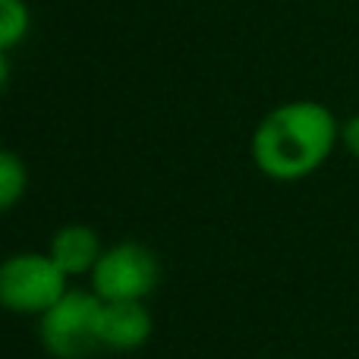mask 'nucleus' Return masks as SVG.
I'll return each mask as SVG.
<instances>
[{
  "label": "nucleus",
  "mask_w": 359,
  "mask_h": 359,
  "mask_svg": "<svg viewBox=\"0 0 359 359\" xmlns=\"http://www.w3.org/2000/svg\"><path fill=\"white\" fill-rule=\"evenodd\" d=\"M341 145V120L328 104L293 98L271 107L252 130L249 155L259 174L278 183H297L328 164Z\"/></svg>",
  "instance_id": "obj_1"
},
{
  "label": "nucleus",
  "mask_w": 359,
  "mask_h": 359,
  "mask_svg": "<svg viewBox=\"0 0 359 359\" xmlns=\"http://www.w3.org/2000/svg\"><path fill=\"white\" fill-rule=\"evenodd\" d=\"M104 299L88 290H67L44 316H38V341L54 359H88L101 347Z\"/></svg>",
  "instance_id": "obj_2"
},
{
  "label": "nucleus",
  "mask_w": 359,
  "mask_h": 359,
  "mask_svg": "<svg viewBox=\"0 0 359 359\" xmlns=\"http://www.w3.org/2000/svg\"><path fill=\"white\" fill-rule=\"evenodd\" d=\"M158 280H161V262L139 240H120L114 246H104L95 271L88 274V287L104 303H130V299L145 303L155 293Z\"/></svg>",
  "instance_id": "obj_3"
},
{
  "label": "nucleus",
  "mask_w": 359,
  "mask_h": 359,
  "mask_svg": "<svg viewBox=\"0 0 359 359\" xmlns=\"http://www.w3.org/2000/svg\"><path fill=\"white\" fill-rule=\"evenodd\" d=\"M67 280L50 252H13L0 265V303L16 316L38 318L63 299Z\"/></svg>",
  "instance_id": "obj_4"
},
{
  "label": "nucleus",
  "mask_w": 359,
  "mask_h": 359,
  "mask_svg": "<svg viewBox=\"0 0 359 359\" xmlns=\"http://www.w3.org/2000/svg\"><path fill=\"white\" fill-rule=\"evenodd\" d=\"M155 318L149 306L130 299V303H104L101 312V347L114 353H133L151 341Z\"/></svg>",
  "instance_id": "obj_5"
},
{
  "label": "nucleus",
  "mask_w": 359,
  "mask_h": 359,
  "mask_svg": "<svg viewBox=\"0 0 359 359\" xmlns=\"http://www.w3.org/2000/svg\"><path fill=\"white\" fill-rule=\"evenodd\" d=\"M48 252L67 278H82V274L95 271L101 252H104V243H101L98 230L88 224H63L50 236Z\"/></svg>",
  "instance_id": "obj_6"
},
{
  "label": "nucleus",
  "mask_w": 359,
  "mask_h": 359,
  "mask_svg": "<svg viewBox=\"0 0 359 359\" xmlns=\"http://www.w3.org/2000/svg\"><path fill=\"white\" fill-rule=\"evenodd\" d=\"M32 29L29 0H0V54H13Z\"/></svg>",
  "instance_id": "obj_7"
},
{
  "label": "nucleus",
  "mask_w": 359,
  "mask_h": 359,
  "mask_svg": "<svg viewBox=\"0 0 359 359\" xmlns=\"http://www.w3.org/2000/svg\"><path fill=\"white\" fill-rule=\"evenodd\" d=\"M29 189V168L13 149L0 151V208L13 211Z\"/></svg>",
  "instance_id": "obj_8"
},
{
  "label": "nucleus",
  "mask_w": 359,
  "mask_h": 359,
  "mask_svg": "<svg viewBox=\"0 0 359 359\" xmlns=\"http://www.w3.org/2000/svg\"><path fill=\"white\" fill-rule=\"evenodd\" d=\"M341 145L347 149V155L353 161H359V114H353V117H347L341 123Z\"/></svg>",
  "instance_id": "obj_9"
}]
</instances>
